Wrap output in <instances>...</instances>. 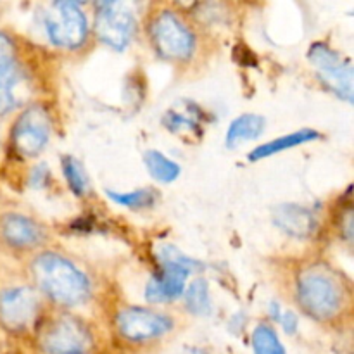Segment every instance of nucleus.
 Masks as SVG:
<instances>
[{
    "mask_svg": "<svg viewBox=\"0 0 354 354\" xmlns=\"http://www.w3.org/2000/svg\"><path fill=\"white\" fill-rule=\"evenodd\" d=\"M33 275L37 286L62 306H76L88 299V279L62 256L54 252L40 254L33 261Z\"/></svg>",
    "mask_w": 354,
    "mask_h": 354,
    "instance_id": "obj_1",
    "label": "nucleus"
},
{
    "mask_svg": "<svg viewBox=\"0 0 354 354\" xmlns=\"http://www.w3.org/2000/svg\"><path fill=\"white\" fill-rule=\"evenodd\" d=\"M297 301L310 317L328 320L342 306V287L334 275L322 266L308 268L297 279Z\"/></svg>",
    "mask_w": 354,
    "mask_h": 354,
    "instance_id": "obj_2",
    "label": "nucleus"
},
{
    "mask_svg": "<svg viewBox=\"0 0 354 354\" xmlns=\"http://www.w3.org/2000/svg\"><path fill=\"white\" fill-rule=\"evenodd\" d=\"M308 59L328 90L341 99L353 100V66L330 45L317 41L308 50Z\"/></svg>",
    "mask_w": 354,
    "mask_h": 354,
    "instance_id": "obj_3",
    "label": "nucleus"
},
{
    "mask_svg": "<svg viewBox=\"0 0 354 354\" xmlns=\"http://www.w3.org/2000/svg\"><path fill=\"white\" fill-rule=\"evenodd\" d=\"M45 30L54 45L76 48L85 41L88 23L78 3L54 2L45 16Z\"/></svg>",
    "mask_w": 354,
    "mask_h": 354,
    "instance_id": "obj_4",
    "label": "nucleus"
},
{
    "mask_svg": "<svg viewBox=\"0 0 354 354\" xmlns=\"http://www.w3.org/2000/svg\"><path fill=\"white\" fill-rule=\"evenodd\" d=\"M152 41L166 59H187L194 52L192 31L173 12H161L151 24Z\"/></svg>",
    "mask_w": 354,
    "mask_h": 354,
    "instance_id": "obj_5",
    "label": "nucleus"
},
{
    "mask_svg": "<svg viewBox=\"0 0 354 354\" xmlns=\"http://www.w3.org/2000/svg\"><path fill=\"white\" fill-rule=\"evenodd\" d=\"M135 31V17L130 7L121 2L99 3L95 17V33L102 44L114 50H123Z\"/></svg>",
    "mask_w": 354,
    "mask_h": 354,
    "instance_id": "obj_6",
    "label": "nucleus"
},
{
    "mask_svg": "<svg viewBox=\"0 0 354 354\" xmlns=\"http://www.w3.org/2000/svg\"><path fill=\"white\" fill-rule=\"evenodd\" d=\"M50 137V116L41 106L28 107L12 128L14 149L21 156H37Z\"/></svg>",
    "mask_w": 354,
    "mask_h": 354,
    "instance_id": "obj_7",
    "label": "nucleus"
},
{
    "mask_svg": "<svg viewBox=\"0 0 354 354\" xmlns=\"http://www.w3.org/2000/svg\"><path fill=\"white\" fill-rule=\"evenodd\" d=\"M41 346L47 354H86L92 348V335L80 320L61 317L47 328Z\"/></svg>",
    "mask_w": 354,
    "mask_h": 354,
    "instance_id": "obj_8",
    "label": "nucleus"
},
{
    "mask_svg": "<svg viewBox=\"0 0 354 354\" xmlns=\"http://www.w3.org/2000/svg\"><path fill=\"white\" fill-rule=\"evenodd\" d=\"M118 332L131 342H147L162 337L173 328V322L165 315L145 308H127L116 318Z\"/></svg>",
    "mask_w": 354,
    "mask_h": 354,
    "instance_id": "obj_9",
    "label": "nucleus"
},
{
    "mask_svg": "<svg viewBox=\"0 0 354 354\" xmlns=\"http://www.w3.org/2000/svg\"><path fill=\"white\" fill-rule=\"evenodd\" d=\"M38 310L37 294L28 287L0 292V322L9 330H23L33 322Z\"/></svg>",
    "mask_w": 354,
    "mask_h": 354,
    "instance_id": "obj_10",
    "label": "nucleus"
},
{
    "mask_svg": "<svg viewBox=\"0 0 354 354\" xmlns=\"http://www.w3.org/2000/svg\"><path fill=\"white\" fill-rule=\"evenodd\" d=\"M190 272L175 265H161V272L156 273L145 287V299L149 303H166L178 299L185 292V282Z\"/></svg>",
    "mask_w": 354,
    "mask_h": 354,
    "instance_id": "obj_11",
    "label": "nucleus"
},
{
    "mask_svg": "<svg viewBox=\"0 0 354 354\" xmlns=\"http://www.w3.org/2000/svg\"><path fill=\"white\" fill-rule=\"evenodd\" d=\"M273 221L280 230L292 237H310L317 230V218L313 211L297 204H282L273 209Z\"/></svg>",
    "mask_w": 354,
    "mask_h": 354,
    "instance_id": "obj_12",
    "label": "nucleus"
},
{
    "mask_svg": "<svg viewBox=\"0 0 354 354\" xmlns=\"http://www.w3.org/2000/svg\"><path fill=\"white\" fill-rule=\"evenodd\" d=\"M0 235L12 248H31L40 244L44 239L41 228L21 214H6L0 218Z\"/></svg>",
    "mask_w": 354,
    "mask_h": 354,
    "instance_id": "obj_13",
    "label": "nucleus"
},
{
    "mask_svg": "<svg viewBox=\"0 0 354 354\" xmlns=\"http://www.w3.org/2000/svg\"><path fill=\"white\" fill-rule=\"evenodd\" d=\"M165 127L173 133H189V135H201L203 131V114L201 109L192 102L176 104L175 107L165 114Z\"/></svg>",
    "mask_w": 354,
    "mask_h": 354,
    "instance_id": "obj_14",
    "label": "nucleus"
},
{
    "mask_svg": "<svg viewBox=\"0 0 354 354\" xmlns=\"http://www.w3.org/2000/svg\"><path fill=\"white\" fill-rule=\"evenodd\" d=\"M24 76L17 62L0 73V114L17 107L23 100Z\"/></svg>",
    "mask_w": 354,
    "mask_h": 354,
    "instance_id": "obj_15",
    "label": "nucleus"
},
{
    "mask_svg": "<svg viewBox=\"0 0 354 354\" xmlns=\"http://www.w3.org/2000/svg\"><path fill=\"white\" fill-rule=\"evenodd\" d=\"M265 131V120L258 114H242L227 130V147L235 149L244 142L258 138Z\"/></svg>",
    "mask_w": 354,
    "mask_h": 354,
    "instance_id": "obj_16",
    "label": "nucleus"
},
{
    "mask_svg": "<svg viewBox=\"0 0 354 354\" xmlns=\"http://www.w3.org/2000/svg\"><path fill=\"white\" fill-rule=\"evenodd\" d=\"M318 137H320V133H318V131L304 128V130L294 131V133H289V135H283V137H279V138H275V140L266 142V144L259 145V147H256L254 151L249 154V159H251V161H259V159H265V158H270V156H273V154H279V152L286 151V149L297 147V145L306 144V142L315 140V138H318Z\"/></svg>",
    "mask_w": 354,
    "mask_h": 354,
    "instance_id": "obj_17",
    "label": "nucleus"
},
{
    "mask_svg": "<svg viewBox=\"0 0 354 354\" xmlns=\"http://www.w3.org/2000/svg\"><path fill=\"white\" fill-rule=\"evenodd\" d=\"M145 166L154 180L161 183H171L178 178L180 166L175 161L166 158L165 154L158 151H147L144 156Z\"/></svg>",
    "mask_w": 354,
    "mask_h": 354,
    "instance_id": "obj_18",
    "label": "nucleus"
},
{
    "mask_svg": "<svg viewBox=\"0 0 354 354\" xmlns=\"http://www.w3.org/2000/svg\"><path fill=\"white\" fill-rule=\"evenodd\" d=\"M185 306L190 313L197 315V317H207L211 313L213 304H211L209 287H207L206 280H194L189 289H185Z\"/></svg>",
    "mask_w": 354,
    "mask_h": 354,
    "instance_id": "obj_19",
    "label": "nucleus"
},
{
    "mask_svg": "<svg viewBox=\"0 0 354 354\" xmlns=\"http://www.w3.org/2000/svg\"><path fill=\"white\" fill-rule=\"evenodd\" d=\"M252 351L254 354H287L279 335L268 325H258L252 332Z\"/></svg>",
    "mask_w": 354,
    "mask_h": 354,
    "instance_id": "obj_20",
    "label": "nucleus"
},
{
    "mask_svg": "<svg viewBox=\"0 0 354 354\" xmlns=\"http://www.w3.org/2000/svg\"><path fill=\"white\" fill-rule=\"evenodd\" d=\"M109 199L120 206L128 207V209H144V207H151L156 203V192L151 189H138L133 192H114V190H107Z\"/></svg>",
    "mask_w": 354,
    "mask_h": 354,
    "instance_id": "obj_21",
    "label": "nucleus"
},
{
    "mask_svg": "<svg viewBox=\"0 0 354 354\" xmlns=\"http://www.w3.org/2000/svg\"><path fill=\"white\" fill-rule=\"evenodd\" d=\"M62 173H64L69 187H71V190L76 196H83V194L86 192V189H88V180H86V175L85 171H83L82 165H80L75 158L66 156V158L62 159Z\"/></svg>",
    "mask_w": 354,
    "mask_h": 354,
    "instance_id": "obj_22",
    "label": "nucleus"
},
{
    "mask_svg": "<svg viewBox=\"0 0 354 354\" xmlns=\"http://www.w3.org/2000/svg\"><path fill=\"white\" fill-rule=\"evenodd\" d=\"M158 259H159V265H175L180 266V268H185L187 272H197V270L203 268V265L194 259H190L189 256L183 254L182 251H178L176 248L168 244H162L161 248L158 249Z\"/></svg>",
    "mask_w": 354,
    "mask_h": 354,
    "instance_id": "obj_23",
    "label": "nucleus"
},
{
    "mask_svg": "<svg viewBox=\"0 0 354 354\" xmlns=\"http://www.w3.org/2000/svg\"><path fill=\"white\" fill-rule=\"evenodd\" d=\"M14 54H16V50H14L12 40L7 35L0 33V73L16 62L14 61Z\"/></svg>",
    "mask_w": 354,
    "mask_h": 354,
    "instance_id": "obj_24",
    "label": "nucleus"
},
{
    "mask_svg": "<svg viewBox=\"0 0 354 354\" xmlns=\"http://www.w3.org/2000/svg\"><path fill=\"white\" fill-rule=\"evenodd\" d=\"M48 176H50V173H48L47 166L38 165L37 168H33V171H31L30 183L35 187V189H40V187H44L45 183H47Z\"/></svg>",
    "mask_w": 354,
    "mask_h": 354,
    "instance_id": "obj_25",
    "label": "nucleus"
},
{
    "mask_svg": "<svg viewBox=\"0 0 354 354\" xmlns=\"http://www.w3.org/2000/svg\"><path fill=\"white\" fill-rule=\"evenodd\" d=\"M280 324H282L283 330L287 332V334H294V332L297 330V325H299V320H297L296 313H292V311H286V313L280 315Z\"/></svg>",
    "mask_w": 354,
    "mask_h": 354,
    "instance_id": "obj_26",
    "label": "nucleus"
},
{
    "mask_svg": "<svg viewBox=\"0 0 354 354\" xmlns=\"http://www.w3.org/2000/svg\"><path fill=\"white\" fill-rule=\"evenodd\" d=\"M280 315H282V311H280L279 304L277 303L270 304V317H272L273 320H280Z\"/></svg>",
    "mask_w": 354,
    "mask_h": 354,
    "instance_id": "obj_27",
    "label": "nucleus"
},
{
    "mask_svg": "<svg viewBox=\"0 0 354 354\" xmlns=\"http://www.w3.org/2000/svg\"><path fill=\"white\" fill-rule=\"evenodd\" d=\"M182 354H206V353L199 351V349H187V351H183Z\"/></svg>",
    "mask_w": 354,
    "mask_h": 354,
    "instance_id": "obj_28",
    "label": "nucleus"
}]
</instances>
